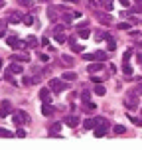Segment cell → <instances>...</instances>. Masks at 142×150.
I'll list each match as a JSON object with an SVG mask.
<instances>
[{"label": "cell", "mask_w": 142, "mask_h": 150, "mask_svg": "<svg viewBox=\"0 0 142 150\" xmlns=\"http://www.w3.org/2000/svg\"><path fill=\"white\" fill-rule=\"evenodd\" d=\"M49 89H53V93H63L67 89V81L65 79H49Z\"/></svg>", "instance_id": "6da1fadb"}, {"label": "cell", "mask_w": 142, "mask_h": 150, "mask_svg": "<svg viewBox=\"0 0 142 150\" xmlns=\"http://www.w3.org/2000/svg\"><path fill=\"white\" fill-rule=\"evenodd\" d=\"M138 97H140V95H138L136 91H130V93L126 95V99H124V105H126L128 109H132V111H134L136 107H138Z\"/></svg>", "instance_id": "7a4b0ae2"}, {"label": "cell", "mask_w": 142, "mask_h": 150, "mask_svg": "<svg viewBox=\"0 0 142 150\" xmlns=\"http://www.w3.org/2000/svg\"><path fill=\"white\" fill-rule=\"evenodd\" d=\"M6 44L12 47V50H22V47H26V40H20L18 36H8L6 38Z\"/></svg>", "instance_id": "3957f363"}, {"label": "cell", "mask_w": 142, "mask_h": 150, "mask_svg": "<svg viewBox=\"0 0 142 150\" xmlns=\"http://www.w3.org/2000/svg\"><path fill=\"white\" fill-rule=\"evenodd\" d=\"M95 18H97V22L103 24V26H109V24H112V16L107 14V12H101V10H97V12H95Z\"/></svg>", "instance_id": "277c9868"}, {"label": "cell", "mask_w": 142, "mask_h": 150, "mask_svg": "<svg viewBox=\"0 0 142 150\" xmlns=\"http://www.w3.org/2000/svg\"><path fill=\"white\" fill-rule=\"evenodd\" d=\"M107 132H109V120H105V122H99L97 127H95V136H97V138L105 136Z\"/></svg>", "instance_id": "5b68a950"}, {"label": "cell", "mask_w": 142, "mask_h": 150, "mask_svg": "<svg viewBox=\"0 0 142 150\" xmlns=\"http://www.w3.org/2000/svg\"><path fill=\"white\" fill-rule=\"evenodd\" d=\"M6 20H8V24H20L24 20V16H22V12H10L6 16Z\"/></svg>", "instance_id": "8992f818"}, {"label": "cell", "mask_w": 142, "mask_h": 150, "mask_svg": "<svg viewBox=\"0 0 142 150\" xmlns=\"http://www.w3.org/2000/svg\"><path fill=\"white\" fill-rule=\"evenodd\" d=\"M12 112H14L12 103H10V101H2V105H0V115L6 117V115H12Z\"/></svg>", "instance_id": "52a82bcc"}, {"label": "cell", "mask_w": 142, "mask_h": 150, "mask_svg": "<svg viewBox=\"0 0 142 150\" xmlns=\"http://www.w3.org/2000/svg\"><path fill=\"white\" fill-rule=\"evenodd\" d=\"M10 61H22V63H26V61H30V55L26 52H22V53H16V55H10L8 57Z\"/></svg>", "instance_id": "ba28073f"}, {"label": "cell", "mask_w": 142, "mask_h": 150, "mask_svg": "<svg viewBox=\"0 0 142 150\" xmlns=\"http://www.w3.org/2000/svg\"><path fill=\"white\" fill-rule=\"evenodd\" d=\"M59 10H61V8L49 4V6H47V18H49V20H55V18H57V14H59Z\"/></svg>", "instance_id": "9c48e42d"}, {"label": "cell", "mask_w": 142, "mask_h": 150, "mask_svg": "<svg viewBox=\"0 0 142 150\" xmlns=\"http://www.w3.org/2000/svg\"><path fill=\"white\" fill-rule=\"evenodd\" d=\"M8 69H10L12 73H22V71H24V67H22V61H12ZM22 75H24V73H22Z\"/></svg>", "instance_id": "30bf717a"}, {"label": "cell", "mask_w": 142, "mask_h": 150, "mask_svg": "<svg viewBox=\"0 0 142 150\" xmlns=\"http://www.w3.org/2000/svg\"><path fill=\"white\" fill-rule=\"evenodd\" d=\"M89 73H101L103 71V61H97V63H91L89 67H87Z\"/></svg>", "instance_id": "8fae6325"}, {"label": "cell", "mask_w": 142, "mask_h": 150, "mask_svg": "<svg viewBox=\"0 0 142 150\" xmlns=\"http://www.w3.org/2000/svg\"><path fill=\"white\" fill-rule=\"evenodd\" d=\"M97 125H99L97 119H85V120H83V128H85V130H93Z\"/></svg>", "instance_id": "7c38bea8"}, {"label": "cell", "mask_w": 142, "mask_h": 150, "mask_svg": "<svg viewBox=\"0 0 142 150\" xmlns=\"http://www.w3.org/2000/svg\"><path fill=\"white\" fill-rule=\"evenodd\" d=\"M63 122H65V125H67L69 128H75L77 125H79V117H75V115H71V117H67V119L63 120Z\"/></svg>", "instance_id": "4fadbf2b"}, {"label": "cell", "mask_w": 142, "mask_h": 150, "mask_svg": "<svg viewBox=\"0 0 142 150\" xmlns=\"http://www.w3.org/2000/svg\"><path fill=\"white\" fill-rule=\"evenodd\" d=\"M37 45H42V44L37 42L36 36H28L26 38V47H37Z\"/></svg>", "instance_id": "5bb4252c"}, {"label": "cell", "mask_w": 142, "mask_h": 150, "mask_svg": "<svg viewBox=\"0 0 142 150\" xmlns=\"http://www.w3.org/2000/svg\"><path fill=\"white\" fill-rule=\"evenodd\" d=\"M53 111H55V109H53L49 103H44V107H42V115H45V117H52Z\"/></svg>", "instance_id": "9a60e30c"}, {"label": "cell", "mask_w": 142, "mask_h": 150, "mask_svg": "<svg viewBox=\"0 0 142 150\" xmlns=\"http://www.w3.org/2000/svg\"><path fill=\"white\" fill-rule=\"evenodd\" d=\"M61 79H65V81H75V79H77V73H75V71H65V73L61 75Z\"/></svg>", "instance_id": "2e32d148"}, {"label": "cell", "mask_w": 142, "mask_h": 150, "mask_svg": "<svg viewBox=\"0 0 142 150\" xmlns=\"http://www.w3.org/2000/svg\"><path fill=\"white\" fill-rule=\"evenodd\" d=\"M122 73L126 75V79H130V75H132V67H130V63H128V61L122 63Z\"/></svg>", "instance_id": "e0dca14e"}, {"label": "cell", "mask_w": 142, "mask_h": 150, "mask_svg": "<svg viewBox=\"0 0 142 150\" xmlns=\"http://www.w3.org/2000/svg\"><path fill=\"white\" fill-rule=\"evenodd\" d=\"M0 136H2V138H14V136H16V132L8 130V128H0Z\"/></svg>", "instance_id": "ac0fdd59"}, {"label": "cell", "mask_w": 142, "mask_h": 150, "mask_svg": "<svg viewBox=\"0 0 142 150\" xmlns=\"http://www.w3.org/2000/svg\"><path fill=\"white\" fill-rule=\"evenodd\" d=\"M83 109H85L87 112H95L97 105H95V103H91V101H85V103H83Z\"/></svg>", "instance_id": "d6986e66"}, {"label": "cell", "mask_w": 142, "mask_h": 150, "mask_svg": "<svg viewBox=\"0 0 142 150\" xmlns=\"http://www.w3.org/2000/svg\"><path fill=\"white\" fill-rule=\"evenodd\" d=\"M61 61H63V65H69V67L75 63V59L71 57V55H67V53H65V55H61Z\"/></svg>", "instance_id": "ffe728a7"}, {"label": "cell", "mask_w": 142, "mask_h": 150, "mask_svg": "<svg viewBox=\"0 0 142 150\" xmlns=\"http://www.w3.org/2000/svg\"><path fill=\"white\" fill-rule=\"evenodd\" d=\"M40 99H42L44 103H49V89H42L40 91Z\"/></svg>", "instance_id": "44dd1931"}, {"label": "cell", "mask_w": 142, "mask_h": 150, "mask_svg": "<svg viewBox=\"0 0 142 150\" xmlns=\"http://www.w3.org/2000/svg\"><path fill=\"white\" fill-rule=\"evenodd\" d=\"M95 59L97 61H105V59H109V53L107 52H95Z\"/></svg>", "instance_id": "7402d4cb"}, {"label": "cell", "mask_w": 142, "mask_h": 150, "mask_svg": "<svg viewBox=\"0 0 142 150\" xmlns=\"http://www.w3.org/2000/svg\"><path fill=\"white\" fill-rule=\"evenodd\" d=\"M107 36H109V34H107L105 30H97V32H95V40H97V42H101V40H107Z\"/></svg>", "instance_id": "603a6c76"}, {"label": "cell", "mask_w": 142, "mask_h": 150, "mask_svg": "<svg viewBox=\"0 0 142 150\" xmlns=\"http://www.w3.org/2000/svg\"><path fill=\"white\" fill-rule=\"evenodd\" d=\"M112 132H114V134H124L126 128L122 127V125H114V127H112Z\"/></svg>", "instance_id": "cb8c5ba5"}, {"label": "cell", "mask_w": 142, "mask_h": 150, "mask_svg": "<svg viewBox=\"0 0 142 150\" xmlns=\"http://www.w3.org/2000/svg\"><path fill=\"white\" fill-rule=\"evenodd\" d=\"M93 91H95V95H99V97H103V95H105V93H107V89H105V87H103V85H97V87H95V89H93Z\"/></svg>", "instance_id": "d4e9b609"}, {"label": "cell", "mask_w": 142, "mask_h": 150, "mask_svg": "<svg viewBox=\"0 0 142 150\" xmlns=\"http://www.w3.org/2000/svg\"><path fill=\"white\" fill-rule=\"evenodd\" d=\"M22 22L26 24V26H32V24L36 22V20H34V16H32V14H26V16H24V20H22Z\"/></svg>", "instance_id": "484cf974"}, {"label": "cell", "mask_w": 142, "mask_h": 150, "mask_svg": "<svg viewBox=\"0 0 142 150\" xmlns=\"http://www.w3.org/2000/svg\"><path fill=\"white\" fill-rule=\"evenodd\" d=\"M53 40H55L57 44H65V42H67V38L63 36V34H55V36H53Z\"/></svg>", "instance_id": "4316f807"}, {"label": "cell", "mask_w": 142, "mask_h": 150, "mask_svg": "<svg viewBox=\"0 0 142 150\" xmlns=\"http://www.w3.org/2000/svg\"><path fill=\"white\" fill-rule=\"evenodd\" d=\"M117 28H119V30H130L132 24L130 22H120V24H117Z\"/></svg>", "instance_id": "83f0119b"}, {"label": "cell", "mask_w": 142, "mask_h": 150, "mask_svg": "<svg viewBox=\"0 0 142 150\" xmlns=\"http://www.w3.org/2000/svg\"><path fill=\"white\" fill-rule=\"evenodd\" d=\"M63 28H65L63 24H57V26H53V28H52V34H53V36H55V34H61V32H63Z\"/></svg>", "instance_id": "f1b7e54d"}, {"label": "cell", "mask_w": 142, "mask_h": 150, "mask_svg": "<svg viewBox=\"0 0 142 150\" xmlns=\"http://www.w3.org/2000/svg\"><path fill=\"white\" fill-rule=\"evenodd\" d=\"M81 99H83V103H85V101H91V91L83 89L81 91Z\"/></svg>", "instance_id": "f546056e"}, {"label": "cell", "mask_w": 142, "mask_h": 150, "mask_svg": "<svg viewBox=\"0 0 142 150\" xmlns=\"http://www.w3.org/2000/svg\"><path fill=\"white\" fill-rule=\"evenodd\" d=\"M20 6H26V8H32L34 6V0H18Z\"/></svg>", "instance_id": "4dcf8cb0"}, {"label": "cell", "mask_w": 142, "mask_h": 150, "mask_svg": "<svg viewBox=\"0 0 142 150\" xmlns=\"http://www.w3.org/2000/svg\"><path fill=\"white\" fill-rule=\"evenodd\" d=\"M79 36H81V38H89L91 30H89V28H79Z\"/></svg>", "instance_id": "1f68e13d"}, {"label": "cell", "mask_w": 142, "mask_h": 150, "mask_svg": "<svg viewBox=\"0 0 142 150\" xmlns=\"http://www.w3.org/2000/svg\"><path fill=\"white\" fill-rule=\"evenodd\" d=\"M22 83H24V85H34V77H28V75H24V77H22Z\"/></svg>", "instance_id": "d6a6232c"}, {"label": "cell", "mask_w": 142, "mask_h": 150, "mask_svg": "<svg viewBox=\"0 0 142 150\" xmlns=\"http://www.w3.org/2000/svg\"><path fill=\"white\" fill-rule=\"evenodd\" d=\"M73 18H75L73 12H71V14H63V22H65V24H71V22H73Z\"/></svg>", "instance_id": "836d02e7"}, {"label": "cell", "mask_w": 142, "mask_h": 150, "mask_svg": "<svg viewBox=\"0 0 142 150\" xmlns=\"http://www.w3.org/2000/svg\"><path fill=\"white\" fill-rule=\"evenodd\" d=\"M16 136H18V138H26V130H24L22 127H18V130H16Z\"/></svg>", "instance_id": "e575fe53"}, {"label": "cell", "mask_w": 142, "mask_h": 150, "mask_svg": "<svg viewBox=\"0 0 142 150\" xmlns=\"http://www.w3.org/2000/svg\"><path fill=\"white\" fill-rule=\"evenodd\" d=\"M128 119L132 120V122H134L136 127H142V119H136V117H132V115H128Z\"/></svg>", "instance_id": "d590c367"}, {"label": "cell", "mask_w": 142, "mask_h": 150, "mask_svg": "<svg viewBox=\"0 0 142 150\" xmlns=\"http://www.w3.org/2000/svg\"><path fill=\"white\" fill-rule=\"evenodd\" d=\"M83 59H85V61H91V59H95V53H83Z\"/></svg>", "instance_id": "8d00e7d4"}, {"label": "cell", "mask_w": 142, "mask_h": 150, "mask_svg": "<svg viewBox=\"0 0 142 150\" xmlns=\"http://www.w3.org/2000/svg\"><path fill=\"white\" fill-rule=\"evenodd\" d=\"M71 50H73V52H83V45H79V44H71Z\"/></svg>", "instance_id": "74e56055"}, {"label": "cell", "mask_w": 142, "mask_h": 150, "mask_svg": "<svg viewBox=\"0 0 142 150\" xmlns=\"http://www.w3.org/2000/svg\"><path fill=\"white\" fill-rule=\"evenodd\" d=\"M105 77H107V75H101V77H99V75H93V81H95V83H101Z\"/></svg>", "instance_id": "f35d334b"}, {"label": "cell", "mask_w": 142, "mask_h": 150, "mask_svg": "<svg viewBox=\"0 0 142 150\" xmlns=\"http://www.w3.org/2000/svg\"><path fill=\"white\" fill-rule=\"evenodd\" d=\"M128 20H130V24H132V26H134V24H138V22H140V20H138L136 16H132V14L128 16Z\"/></svg>", "instance_id": "ab89813d"}, {"label": "cell", "mask_w": 142, "mask_h": 150, "mask_svg": "<svg viewBox=\"0 0 142 150\" xmlns=\"http://www.w3.org/2000/svg\"><path fill=\"white\" fill-rule=\"evenodd\" d=\"M59 128H61V125H59V122H55V125L52 127V134H53V132H59Z\"/></svg>", "instance_id": "60d3db41"}, {"label": "cell", "mask_w": 142, "mask_h": 150, "mask_svg": "<svg viewBox=\"0 0 142 150\" xmlns=\"http://www.w3.org/2000/svg\"><path fill=\"white\" fill-rule=\"evenodd\" d=\"M40 61H44V63H47V61H49V57H47L45 53H40Z\"/></svg>", "instance_id": "b9f144b4"}, {"label": "cell", "mask_w": 142, "mask_h": 150, "mask_svg": "<svg viewBox=\"0 0 142 150\" xmlns=\"http://www.w3.org/2000/svg\"><path fill=\"white\" fill-rule=\"evenodd\" d=\"M87 6H89V8H93V10H95V8H97V2H95V0H89V2H87Z\"/></svg>", "instance_id": "7bdbcfd3"}, {"label": "cell", "mask_w": 142, "mask_h": 150, "mask_svg": "<svg viewBox=\"0 0 142 150\" xmlns=\"http://www.w3.org/2000/svg\"><path fill=\"white\" fill-rule=\"evenodd\" d=\"M130 55H132V52H130V50H128V52H124V61L130 59Z\"/></svg>", "instance_id": "ee69618b"}, {"label": "cell", "mask_w": 142, "mask_h": 150, "mask_svg": "<svg viewBox=\"0 0 142 150\" xmlns=\"http://www.w3.org/2000/svg\"><path fill=\"white\" fill-rule=\"evenodd\" d=\"M6 24H8L6 18H4V20H0V30H4V26H6Z\"/></svg>", "instance_id": "f6af8a7d"}, {"label": "cell", "mask_w": 142, "mask_h": 150, "mask_svg": "<svg viewBox=\"0 0 142 150\" xmlns=\"http://www.w3.org/2000/svg\"><path fill=\"white\" fill-rule=\"evenodd\" d=\"M42 45H49V40L47 38H42Z\"/></svg>", "instance_id": "bcb514c9"}, {"label": "cell", "mask_w": 142, "mask_h": 150, "mask_svg": "<svg viewBox=\"0 0 142 150\" xmlns=\"http://www.w3.org/2000/svg\"><path fill=\"white\" fill-rule=\"evenodd\" d=\"M120 4H122V6H128V4H130V2H128V0H119Z\"/></svg>", "instance_id": "7dc6e473"}, {"label": "cell", "mask_w": 142, "mask_h": 150, "mask_svg": "<svg viewBox=\"0 0 142 150\" xmlns=\"http://www.w3.org/2000/svg\"><path fill=\"white\" fill-rule=\"evenodd\" d=\"M63 2H73V4H77L79 0H63Z\"/></svg>", "instance_id": "c3c4849f"}, {"label": "cell", "mask_w": 142, "mask_h": 150, "mask_svg": "<svg viewBox=\"0 0 142 150\" xmlns=\"http://www.w3.org/2000/svg\"><path fill=\"white\" fill-rule=\"evenodd\" d=\"M138 61H140V63H142V53H138Z\"/></svg>", "instance_id": "681fc988"}, {"label": "cell", "mask_w": 142, "mask_h": 150, "mask_svg": "<svg viewBox=\"0 0 142 150\" xmlns=\"http://www.w3.org/2000/svg\"><path fill=\"white\" fill-rule=\"evenodd\" d=\"M134 2H136V4H142V0H134Z\"/></svg>", "instance_id": "f907efd6"}, {"label": "cell", "mask_w": 142, "mask_h": 150, "mask_svg": "<svg viewBox=\"0 0 142 150\" xmlns=\"http://www.w3.org/2000/svg\"><path fill=\"white\" fill-rule=\"evenodd\" d=\"M0 67H2V57H0Z\"/></svg>", "instance_id": "816d5d0a"}, {"label": "cell", "mask_w": 142, "mask_h": 150, "mask_svg": "<svg viewBox=\"0 0 142 150\" xmlns=\"http://www.w3.org/2000/svg\"><path fill=\"white\" fill-rule=\"evenodd\" d=\"M140 24H142V20H140Z\"/></svg>", "instance_id": "f5cc1de1"}]
</instances>
